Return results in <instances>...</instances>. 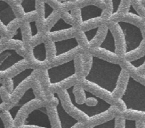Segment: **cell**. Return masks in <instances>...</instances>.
<instances>
[{
    "label": "cell",
    "instance_id": "277c9868",
    "mask_svg": "<svg viewBox=\"0 0 145 128\" xmlns=\"http://www.w3.org/2000/svg\"><path fill=\"white\" fill-rule=\"evenodd\" d=\"M41 104V100L38 98L34 88L29 86L19 95L7 109L5 110L1 114L7 124L14 128L31 110Z\"/></svg>",
    "mask_w": 145,
    "mask_h": 128
},
{
    "label": "cell",
    "instance_id": "cb8c5ba5",
    "mask_svg": "<svg viewBox=\"0 0 145 128\" xmlns=\"http://www.w3.org/2000/svg\"><path fill=\"white\" fill-rule=\"evenodd\" d=\"M29 29V34H30L31 40H33L38 37L39 35V30L37 24V21L31 20L28 24Z\"/></svg>",
    "mask_w": 145,
    "mask_h": 128
},
{
    "label": "cell",
    "instance_id": "4dcf8cb0",
    "mask_svg": "<svg viewBox=\"0 0 145 128\" xmlns=\"http://www.w3.org/2000/svg\"><path fill=\"white\" fill-rule=\"evenodd\" d=\"M10 128H12V127H10Z\"/></svg>",
    "mask_w": 145,
    "mask_h": 128
},
{
    "label": "cell",
    "instance_id": "4316f807",
    "mask_svg": "<svg viewBox=\"0 0 145 128\" xmlns=\"http://www.w3.org/2000/svg\"><path fill=\"white\" fill-rule=\"evenodd\" d=\"M128 12H129V14H132V15H136V16H139V14H138L137 12H136V10H135V8H134V7L132 6V5H129V10H128Z\"/></svg>",
    "mask_w": 145,
    "mask_h": 128
},
{
    "label": "cell",
    "instance_id": "d4e9b609",
    "mask_svg": "<svg viewBox=\"0 0 145 128\" xmlns=\"http://www.w3.org/2000/svg\"><path fill=\"white\" fill-rule=\"evenodd\" d=\"M111 1V12L110 16H113L120 10L122 3V0H110Z\"/></svg>",
    "mask_w": 145,
    "mask_h": 128
},
{
    "label": "cell",
    "instance_id": "f1b7e54d",
    "mask_svg": "<svg viewBox=\"0 0 145 128\" xmlns=\"http://www.w3.org/2000/svg\"><path fill=\"white\" fill-rule=\"evenodd\" d=\"M2 39H3V37H2V36L1 35V34H0V43L2 42Z\"/></svg>",
    "mask_w": 145,
    "mask_h": 128
},
{
    "label": "cell",
    "instance_id": "8fae6325",
    "mask_svg": "<svg viewBox=\"0 0 145 128\" xmlns=\"http://www.w3.org/2000/svg\"><path fill=\"white\" fill-rule=\"evenodd\" d=\"M54 58L55 60L66 57L80 48V43L76 37H70L68 38L55 40L53 41Z\"/></svg>",
    "mask_w": 145,
    "mask_h": 128
},
{
    "label": "cell",
    "instance_id": "ba28073f",
    "mask_svg": "<svg viewBox=\"0 0 145 128\" xmlns=\"http://www.w3.org/2000/svg\"><path fill=\"white\" fill-rule=\"evenodd\" d=\"M14 128H54L48 107L41 104L33 108Z\"/></svg>",
    "mask_w": 145,
    "mask_h": 128
},
{
    "label": "cell",
    "instance_id": "ffe728a7",
    "mask_svg": "<svg viewBox=\"0 0 145 128\" xmlns=\"http://www.w3.org/2000/svg\"><path fill=\"white\" fill-rule=\"evenodd\" d=\"M2 41L4 43H9V44H23L24 43V34L22 26H19L16 28L14 32L10 35V37L5 39L3 37Z\"/></svg>",
    "mask_w": 145,
    "mask_h": 128
},
{
    "label": "cell",
    "instance_id": "e0dca14e",
    "mask_svg": "<svg viewBox=\"0 0 145 128\" xmlns=\"http://www.w3.org/2000/svg\"><path fill=\"white\" fill-rule=\"evenodd\" d=\"M120 119V115L117 113L105 120L86 126V128H118Z\"/></svg>",
    "mask_w": 145,
    "mask_h": 128
},
{
    "label": "cell",
    "instance_id": "5bb4252c",
    "mask_svg": "<svg viewBox=\"0 0 145 128\" xmlns=\"http://www.w3.org/2000/svg\"><path fill=\"white\" fill-rule=\"evenodd\" d=\"M100 51L111 55H117V41L113 31L110 27L106 29L105 34L97 46Z\"/></svg>",
    "mask_w": 145,
    "mask_h": 128
},
{
    "label": "cell",
    "instance_id": "83f0119b",
    "mask_svg": "<svg viewBox=\"0 0 145 128\" xmlns=\"http://www.w3.org/2000/svg\"><path fill=\"white\" fill-rule=\"evenodd\" d=\"M141 128H145V120H142L140 121Z\"/></svg>",
    "mask_w": 145,
    "mask_h": 128
},
{
    "label": "cell",
    "instance_id": "7c38bea8",
    "mask_svg": "<svg viewBox=\"0 0 145 128\" xmlns=\"http://www.w3.org/2000/svg\"><path fill=\"white\" fill-rule=\"evenodd\" d=\"M17 20V15L12 5L5 0H0V24L6 34H9Z\"/></svg>",
    "mask_w": 145,
    "mask_h": 128
},
{
    "label": "cell",
    "instance_id": "44dd1931",
    "mask_svg": "<svg viewBox=\"0 0 145 128\" xmlns=\"http://www.w3.org/2000/svg\"><path fill=\"white\" fill-rule=\"evenodd\" d=\"M100 26H96L83 31V35L85 37L86 42L88 44L93 43L100 33Z\"/></svg>",
    "mask_w": 145,
    "mask_h": 128
},
{
    "label": "cell",
    "instance_id": "52a82bcc",
    "mask_svg": "<svg viewBox=\"0 0 145 128\" xmlns=\"http://www.w3.org/2000/svg\"><path fill=\"white\" fill-rule=\"evenodd\" d=\"M77 75L76 58H73L61 63L50 66L46 71L48 86L51 88L61 86Z\"/></svg>",
    "mask_w": 145,
    "mask_h": 128
},
{
    "label": "cell",
    "instance_id": "2e32d148",
    "mask_svg": "<svg viewBox=\"0 0 145 128\" xmlns=\"http://www.w3.org/2000/svg\"><path fill=\"white\" fill-rule=\"evenodd\" d=\"M72 30H74V26L67 22L63 17H60L48 29L47 35L48 37H54L61 33L69 32Z\"/></svg>",
    "mask_w": 145,
    "mask_h": 128
},
{
    "label": "cell",
    "instance_id": "30bf717a",
    "mask_svg": "<svg viewBox=\"0 0 145 128\" xmlns=\"http://www.w3.org/2000/svg\"><path fill=\"white\" fill-rule=\"evenodd\" d=\"M36 71V69L28 67L19 71L12 76L3 78L4 84L9 93V98L11 103L16 99L21 94L22 86L25 85L28 80L33 76Z\"/></svg>",
    "mask_w": 145,
    "mask_h": 128
},
{
    "label": "cell",
    "instance_id": "7402d4cb",
    "mask_svg": "<svg viewBox=\"0 0 145 128\" xmlns=\"http://www.w3.org/2000/svg\"><path fill=\"white\" fill-rule=\"evenodd\" d=\"M128 66L135 71H139L145 66V54L134 59L127 61Z\"/></svg>",
    "mask_w": 145,
    "mask_h": 128
},
{
    "label": "cell",
    "instance_id": "3957f363",
    "mask_svg": "<svg viewBox=\"0 0 145 128\" xmlns=\"http://www.w3.org/2000/svg\"><path fill=\"white\" fill-rule=\"evenodd\" d=\"M115 103L120 115L145 118V84L129 75Z\"/></svg>",
    "mask_w": 145,
    "mask_h": 128
},
{
    "label": "cell",
    "instance_id": "4fadbf2b",
    "mask_svg": "<svg viewBox=\"0 0 145 128\" xmlns=\"http://www.w3.org/2000/svg\"><path fill=\"white\" fill-rule=\"evenodd\" d=\"M104 12L103 8L94 4L83 5L79 9L80 22L83 24H86L90 21L100 19L103 16Z\"/></svg>",
    "mask_w": 145,
    "mask_h": 128
},
{
    "label": "cell",
    "instance_id": "ac0fdd59",
    "mask_svg": "<svg viewBox=\"0 0 145 128\" xmlns=\"http://www.w3.org/2000/svg\"><path fill=\"white\" fill-rule=\"evenodd\" d=\"M19 7L25 15L34 14L37 12V2L36 0H21Z\"/></svg>",
    "mask_w": 145,
    "mask_h": 128
},
{
    "label": "cell",
    "instance_id": "d6986e66",
    "mask_svg": "<svg viewBox=\"0 0 145 128\" xmlns=\"http://www.w3.org/2000/svg\"><path fill=\"white\" fill-rule=\"evenodd\" d=\"M140 121L139 118L121 115L118 128H141Z\"/></svg>",
    "mask_w": 145,
    "mask_h": 128
},
{
    "label": "cell",
    "instance_id": "9a60e30c",
    "mask_svg": "<svg viewBox=\"0 0 145 128\" xmlns=\"http://www.w3.org/2000/svg\"><path fill=\"white\" fill-rule=\"evenodd\" d=\"M31 58L39 65H44L48 63V48L44 41H41L33 46L31 49Z\"/></svg>",
    "mask_w": 145,
    "mask_h": 128
},
{
    "label": "cell",
    "instance_id": "5b68a950",
    "mask_svg": "<svg viewBox=\"0 0 145 128\" xmlns=\"http://www.w3.org/2000/svg\"><path fill=\"white\" fill-rule=\"evenodd\" d=\"M52 106L48 107L54 128H85L86 125L72 115L65 108L61 95L58 92L51 93Z\"/></svg>",
    "mask_w": 145,
    "mask_h": 128
},
{
    "label": "cell",
    "instance_id": "603a6c76",
    "mask_svg": "<svg viewBox=\"0 0 145 128\" xmlns=\"http://www.w3.org/2000/svg\"><path fill=\"white\" fill-rule=\"evenodd\" d=\"M43 19L44 22H48L55 14V9L48 2H43Z\"/></svg>",
    "mask_w": 145,
    "mask_h": 128
},
{
    "label": "cell",
    "instance_id": "7a4b0ae2",
    "mask_svg": "<svg viewBox=\"0 0 145 128\" xmlns=\"http://www.w3.org/2000/svg\"><path fill=\"white\" fill-rule=\"evenodd\" d=\"M123 71V67L119 63L91 55L89 69L83 81L108 97L110 101V99H115Z\"/></svg>",
    "mask_w": 145,
    "mask_h": 128
},
{
    "label": "cell",
    "instance_id": "484cf974",
    "mask_svg": "<svg viewBox=\"0 0 145 128\" xmlns=\"http://www.w3.org/2000/svg\"><path fill=\"white\" fill-rule=\"evenodd\" d=\"M12 127L9 126V125L7 124L6 121L4 119L3 116L2 115V114H0V128H10Z\"/></svg>",
    "mask_w": 145,
    "mask_h": 128
},
{
    "label": "cell",
    "instance_id": "8992f818",
    "mask_svg": "<svg viewBox=\"0 0 145 128\" xmlns=\"http://www.w3.org/2000/svg\"><path fill=\"white\" fill-rule=\"evenodd\" d=\"M116 25L122 36L124 55L128 56L137 51L144 41L141 28L132 22L125 20L117 21Z\"/></svg>",
    "mask_w": 145,
    "mask_h": 128
},
{
    "label": "cell",
    "instance_id": "f546056e",
    "mask_svg": "<svg viewBox=\"0 0 145 128\" xmlns=\"http://www.w3.org/2000/svg\"><path fill=\"white\" fill-rule=\"evenodd\" d=\"M144 78H145V75H144Z\"/></svg>",
    "mask_w": 145,
    "mask_h": 128
},
{
    "label": "cell",
    "instance_id": "9c48e42d",
    "mask_svg": "<svg viewBox=\"0 0 145 128\" xmlns=\"http://www.w3.org/2000/svg\"><path fill=\"white\" fill-rule=\"evenodd\" d=\"M26 59L16 48L6 47L0 51V79L9 77L16 69L24 64Z\"/></svg>",
    "mask_w": 145,
    "mask_h": 128
},
{
    "label": "cell",
    "instance_id": "6da1fadb",
    "mask_svg": "<svg viewBox=\"0 0 145 128\" xmlns=\"http://www.w3.org/2000/svg\"><path fill=\"white\" fill-rule=\"evenodd\" d=\"M77 86V83H72L64 88L61 98L67 110L86 126L105 120L118 113L119 108L116 103L83 86L78 94Z\"/></svg>",
    "mask_w": 145,
    "mask_h": 128
},
{
    "label": "cell",
    "instance_id": "1f68e13d",
    "mask_svg": "<svg viewBox=\"0 0 145 128\" xmlns=\"http://www.w3.org/2000/svg\"><path fill=\"white\" fill-rule=\"evenodd\" d=\"M85 128H86V127H85Z\"/></svg>",
    "mask_w": 145,
    "mask_h": 128
}]
</instances>
